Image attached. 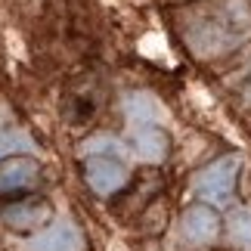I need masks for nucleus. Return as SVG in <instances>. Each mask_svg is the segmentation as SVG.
<instances>
[{
	"label": "nucleus",
	"instance_id": "nucleus-1",
	"mask_svg": "<svg viewBox=\"0 0 251 251\" xmlns=\"http://www.w3.org/2000/svg\"><path fill=\"white\" fill-rule=\"evenodd\" d=\"M189 50L211 59L236 50L251 37V3L248 0H217L211 6H201L183 25Z\"/></svg>",
	"mask_w": 251,
	"mask_h": 251
},
{
	"label": "nucleus",
	"instance_id": "nucleus-2",
	"mask_svg": "<svg viewBox=\"0 0 251 251\" xmlns=\"http://www.w3.org/2000/svg\"><path fill=\"white\" fill-rule=\"evenodd\" d=\"M239 168H242V158L239 155L217 158L214 165L201 168L196 177H192V192H196L199 199H205L208 205H226L229 196H233Z\"/></svg>",
	"mask_w": 251,
	"mask_h": 251
},
{
	"label": "nucleus",
	"instance_id": "nucleus-3",
	"mask_svg": "<svg viewBox=\"0 0 251 251\" xmlns=\"http://www.w3.org/2000/svg\"><path fill=\"white\" fill-rule=\"evenodd\" d=\"M19 251H84V236L75 226V220L59 217L47 229H37L34 236H28L19 245Z\"/></svg>",
	"mask_w": 251,
	"mask_h": 251
},
{
	"label": "nucleus",
	"instance_id": "nucleus-4",
	"mask_svg": "<svg viewBox=\"0 0 251 251\" xmlns=\"http://www.w3.org/2000/svg\"><path fill=\"white\" fill-rule=\"evenodd\" d=\"M84 174H87V183H90V189L96 196H112V192H118L127 183V168L112 161V158H90Z\"/></svg>",
	"mask_w": 251,
	"mask_h": 251
},
{
	"label": "nucleus",
	"instance_id": "nucleus-5",
	"mask_svg": "<svg viewBox=\"0 0 251 251\" xmlns=\"http://www.w3.org/2000/svg\"><path fill=\"white\" fill-rule=\"evenodd\" d=\"M124 115H127L130 130L133 127H155L158 121H165V105H161L152 93L137 90L124 96Z\"/></svg>",
	"mask_w": 251,
	"mask_h": 251
},
{
	"label": "nucleus",
	"instance_id": "nucleus-6",
	"mask_svg": "<svg viewBox=\"0 0 251 251\" xmlns=\"http://www.w3.org/2000/svg\"><path fill=\"white\" fill-rule=\"evenodd\" d=\"M217 214L205 205H196V208H186V214H183V236L189 239V242L196 245H208L217 239Z\"/></svg>",
	"mask_w": 251,
	"mask_h": 251
},
{
	"label": "nucleus",
	"instance_id": "nucleus-7",
	"mask_svg": "<svg viewBox=\"0 0 251 251\" xmlns=\"http://www.w3.org/2000/svg\"><path fill=\"white\" fill-rule=\"evenodd\" d=\"M133 149H137L140 161L158 165L168 155V137L158 127H133Z\"/></svg>",
	"mask_w": 251,
	"mask_h": 251
},
{
	"label": "nucleus",
	"instance_id": "nucleus-8",
	"mask_svg": "<svg viewBox=\"0 0 251 251\" xmlns=\"http://www.w3.org/2000/svg\"><path fill=\"white\" fill-rule=\"evenodd\" d=\"M50 217V208L44 201H19V205L3 208V224L13 229H34Z\"/></svg>",
	"mask_w": 251,
	"mask_h": 251
},
{
	"label": "nucleus",
	"instance_id": "nucleus-9",
	"mask_svg": "<svg viewBox=\"0 0 251 251\" xmlns=\"http://www.w3.org/2000/svg\"><path fill=\"white\" fill-rule=\"evenodd\" d=\"M37 180V165L31 158H9L0 165V192L25 189Z\"/></svg>",
	"mask_w": 251,
	"mask_h": 251
},
{
	"label": "nucleus",
	"instance_id": "nucleus-10",
	"mask_svg": "<svg viewBox=\"0 0 251 251\" xmlns=\"http://www.w3.org/2000/svg\"><path fill=\"white\" fill-rule=\"evenodd\" d=\"M81 155H115V158H124L127 155V149H124L121 140H115L112 133H96V137H90L87 143H81Z\"/></svg>",
	"mask_w": 251,
	"mask_h": 251
},
{
	"label": "nucleus",
	"instance_id": "nucleus-11",
	"mask_svg": "<svg viewBox=\"0 0 251 251\" xmlns=\"http://www.w3.org/2000/svg\"><path fill=\"white\" fill-rule=\"evenodd\" d=\"M229 239H233V245L251 251V208H236L233 214H229Z\"/></svg>",
	"mask_w": 251,
	"mask_h": 251
},
{
	"label": "nucleus",
	"instance_id": "nucleus-12",
	"mask_svg": "<svg viewBox=\"0 0 251 251\" xmlns=\"http://www.w3.org/2000/svg\"><path fill=\"white\" fill-rule=\"evenodd\" d=\"M34 140L25 130H13V127H0V158L16 155V152H34Z\"/></svg>",
	"mask_w": 251,
	"mask_h": 251
}]
</instances>
